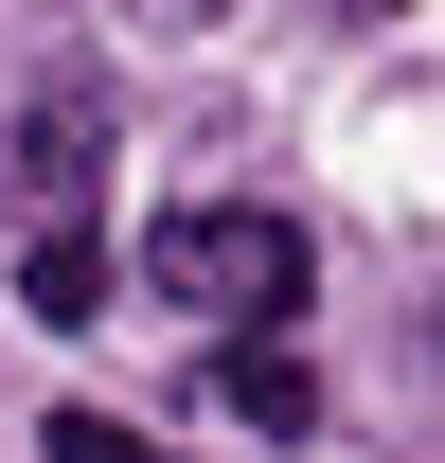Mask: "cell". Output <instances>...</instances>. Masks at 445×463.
<instances>
[{"label":"cell","mask_w":445,"mask_h":463,"mask_svg":"<svg viewBox=\"0 0 445 463\" xmlns=\"http://www.w3.org/2000/svg\"><path fill=\"white\" fill-rule=\"evenodd\" d=\"M338 18H392V0H338Z\"/></svg>","instance_id":"obj_7"},{"label":"cell","mask_w":445,"mask_h":463,"mask_svg":"<svg viewBox=\"0 0 445 463\" xmlns=\"http://www.w3.org/2000/svg\"><path fill=\"white\" fill-rule=\"evenodd\" d=\"M143 18H178V36H196V18H232V0H143Z\"/></svg>","instance_id":"obj_6"},{"label":"cell","mask_w":445,"mask_h":463,"mask_svg":"<svg viewBox=\"0 0 445 463\" xmlns=\"http://www.w3.org/2000/svg\"><path fill=\"white\" fill-rule=\"evenodd\" d=\"M71 161H90V90H54V108H36V161H18V178H36V196H71Z\"/></svg>","instance_id":"obj_5"},{"label":"cell","mask_w":445,"mask_h":463,"mask_svg":"<svg viewBox=\"0 0 445 463\" xmlns=\"http://www.w3.org/2000/svg\"><path fill=\"white\" fill-rule=\"evenodd\" d=\"M36 463H161V446H143L125 410H54V428H36Z\"/></svg>","instance_id":"obj_4"},{"label":"cell","mask_w":445,"mask_h":463,"mask_svg":"<svg viewBox=\"0 0 445 463\" xmlns=\"http://www.w3.org/2000/svg\"><path fill=\"white\" fill-rule=\"evenodd\" d=\"M214 410L268 428V446H303V428H321V374H303L285 339H232V356H214Z\"/></svg>","instance_id":"obj_2"},{"label":"cell","mask_w":445,"mask_h":463,"mask_svg":"<svg viewBox=\"0 0 445 463\" xmlns=\"http://www.w3.org/2000/svg\"><path fill=\"white\" fill-rule=\"evenodd\" d=\"M18 303H36V321H54V339H90V321H108V232H36V250H18Z\"/></svg>","instance_id":"obj_3"},{"label":"cell","mask_w":445,"mask_h":463,"mask_svg":"<svg viewBox=\"0 0 445 463\" xmlns=\"http://www.w3.org/2000/svg\"><path fill=\"white\" fill-rule=\"evenodd\" d=\"M143 286L161 303H232V321H250V303H303L321 286V250H303V214H268V196H196V214H161L143 232Z\"/></svg>","instance_id":"obj_1"}]
</instances>
